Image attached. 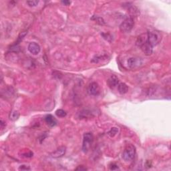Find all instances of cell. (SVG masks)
I'll return each mask as SVG.
<instances>
[{"label": "cell", "instance_id": "1", "mask_svg": "<svg viewBox=\"0 0 171 171\" xmlns=\"http://www.w3.org/2000/svg\"><path fill=\"white\" fill-rule=\"evenodd\" d=\"M136 154V148L132 144H128L122 153V158L126 162H131L134 158Z\"/></svg>", "mask_w": 171, "mask_h": 171}, {"label": "cell", "instance_id": "2", "mask_svg": "<svg viewBox=\"0 0 171 171\" xmlns=\"http://www.w3.org/2000/svg\"><path fill=\"white\" fill-rule=\"evenodd\" d=\"M147 42H149L152 47L159 44L162 38L161 34L156 30L149 31L146 34Z\"/></svg>", "mask_w": 171, "mask_h": 171}, {"label": "cell", "instance_id": "3", "mask_svg": "<svg viewBox=\"0 0 171 171\" xmlns=\"http://www.w3.org/2000/svg\"><path fill=\"white\" fill-rule=\"evenodd\" d=\"M134 26V19L133 16H128L124 19L120 26V29L122 32L129 33Z\"/></svg>", "mask_w": 171, "mask_h": 171}, {"label": "cell", "instance_id": "4", "mask_svg": "<svg viewBox=\"0 0 171 171\" xmlns=\"http://www.w3.org/2000/svg\"><path fill=\"white\" fill-rule=\"evenodd\" d=\"M94 141V136L92 133H87L84 134L82 144V150L83 152H87L88 151L90 147L92 145V142Z\"/></svg>", "mask_w": 171, "mask_h": 171}, {"label": "cell", "instance_id": "5", "mask_svg": "<svg viewBox=\"0 0 171 171\" xmlns=\"http://www.w3.org/2000/svg\"><path fill=\"white\" fill-rule=\"evenodd\" d=\"M142 64V60L141 58L137 57H131L127 60L128 67L130 69H136Z\"/></svg>", "mask_w": 171, "mask_h": 171}, {"label": "cell", "instance_id": "6", "mask_svg": "<svg viewBox=\"0 0 171 171\" xmlns=\"http://www.w3.org/2000/svg\"><path fill=\"white\" fill-rule=\"evenodd\" d=\"M88 92L90 95L92 96H98L100 92V87L98 83L93 82L89 84L88 88Z\"/></svg>", "mask_w": 171, "mask_h": 171}, {"label": "cell", "instance_id": "7", "mask_svg": "<svg viewBox=\"0 0 171 171\" xmlns=\"http://www.w3.org/2000/svg\"><path fill=\"white\" fill-rule=\"evenodd\" d=\"M139 47H141V49L146 56H150L152 53L153 47L147 42V38L146 40Z\"/></svg>", "mask_w": 171, "mask_h": 171}, {"label": "cell", "instance_id": "8", "mask_svg": "<svg viewBox=\"0 0 171 171\" xmlns=\"http://www.w3.org/2000/svg\"><path fill=\"white\" fill-rule=\"evenodd\" d=\"M66 147L62 146H60L59 148H58L54 152H52L51 154V156L53 158H60V157H63L66 154Z\"/></svg>", "mask_w": 171, "mask_h": 171}, {"label": "cell", "instance_id": "9", "mask_svg": "<svg viewBox=\"0 0 171 171\" xmlns=\"http://www.w3.org/2000/svg\"><path fill=\"white\" fill-rule=\"evenodd\" d=\"M118 84H119V80L118 77L115 75H112L110 76L107 80V84L111 89H114L116 88V86H118Z\"/></svg>", "mask_w": 171, "mask_h": 171}, {"label": "cell", "instance_id": "10", "mask_svg": "<svg viewBox=\"0 0 171 171\" xmlns=\"http://www.w3.org/2000/svg\"><path fill=\"white\" fill-rule=\"evenodd\" d=\"M28 50L31 53L37 55L40 52V46L36 42H31L28 45Z\"/></svg>", "mask_w": 171, "mask_h": 171}, {"label": "cell", "instance_id": "11", "mask_svg": "<svg viewBox=\"0 0 171 171\" xmlns=\"http://www.w3.org/2000/svg\"><path fill=\"white\" fill-rule=\"evenodd\" d=\"M45 122L51 127L55 126L57 124V120L52 114H48L45 117Z\"/></svg>", "mask_w": 171, "mask_h": 171}, {"label": "cell", "instance_id": "12", "mask_svg": "<svg viewBox=\"0 0 171 171\" xmlns=\"http://www.w3.org/2000/svg\"><path fill=\"white\" fill-rule=\"evenodd\" d=\"M118 90L120 94H124L127 93L128 91V87L125 83H119L118 85Z\"/></svg>", "mask_w": 171, "mask_h": 171}, {"label": "cell", "instance_id": "13", "mask_svg": "<svg viewBox=\"0 0 171 171\" xmlns=\"http://www.w3.org/2000/svg\"><path fill=\"white\" fill-rule=\"evenodd\" d=\"M19 113L16 110H13L10 113V119L12 121H15L19 118Z\"/></svg>", "mask_w": 171, "mask_h": 171}, {"label": "cell", "instance_id": "14", "mask_svg": "<svg viewBox=\"0 0 171 171\" xmlns=\"http://www.w3.org/2000/svg\"><path fill=\"white\" fill-rule=\"evenodd\" d=\"M92 116V113H90V112L87 111V110H84V111L81 112L80 114V118H90Z\"/></svg>", "mask_w": 171, "mask_h": 171}, {"label": "cell", "instance_id": "15", "mask_svg": "<svg viewBox=\"0 0 171 171\" xmlns=\"http://www.w3.org/2000/svg\"><path fill=\"white\" fill-rule=\"evenodd\" d=\"M56 114L58 117H60V118H64L65 116H66L67 113L66 112V111H64L62 109H58L56 111Z\"/></svg>", "mask_w": 171, "mask_h": 171}, {"label": "cell", "instance_id": "16", "mask_svg": "<svg viewBox=\"0 0 171 171\" xmlns=\"http://www.w3.org/2000/svg\"><path fill=\"white\" fill-rule=\"evenodd\" d=\"M28 34V31H24V32H22L21 34H19V36H18V40H17V42H15V44L14 45H17L18 44H19V42L22 40L23 39H24V37L26 36V34Z\"/></svg>", "mask_w": 171, "mask_h": 171}, {"label": "cell", "instance_id": "17", "mask_svg": "<svg viewBox=\"0 0 171 171\" xmlns=\"http://www.w3.org/2000/svg\"><path fill=\"white\" fill-rule=\"evenodd\" d=\"M118 128L116 127H113L111 129H110V130L108 132V134L109 136H110V137H114V136L118 133Z\"/></svg>", "mask_w": 171, "mask_h": 171}, {"label": "cell", "instance_id": "18", "mask_svg": "<svg viewBox=\"0 0 171 171\" xmlns=\"http://www.w3.org/2000/svg\"><path fill=\"white\" fill-rule=\"evenodd\" d=\"M92 20H94V21H96L98 24L100 25H104V19H102V18H100V17L98 16H93V18H92Z\"/></svg>", "mask_w": 171, "mask_h": 171}, {"label": "cell", "instance_id": "19", "mask_svg": "<svg viewBox=\"0 0 171 171\" xmlns=\"http://www.w3.org/2000/svg\"><path fill=\"white\" fill-rule=\"evenodd\" d=\"M27 4L29 7H36L39 3V1L37 0H33V1H27Z\"/></svg>", "mask_w": 171, "mask_h": 171}, {"label": "cell", "instance_id": "20", "mask_svg": "<svg viewBox=\"0 0 171 171\" xmlns=\"http://www.w3.org/2000/svg\"><path fill=\"white\" fill-rule=\"evenodd\" d=\"M110 169L112 170H114L119 169V168H118V166L116 165H115V164H111V165H110Z\"/></svg>", "mask_w": 171, "mask_h": 171}, {"label": "cell", "instance_id": "21", "mask_svg": "<svg viewBox=\"0 0 171 171\" xmlns=\"http://www.w3.org/2000/svg\"><path fill=\"white\" fill-rule=\"evenodd\" d=\"M19 170H30V168L28 167V166H26V165H22L19 167Z\"/></svg>", "mask_w": 171, "mask_h": 171}, {"label": "cell", "instance_id": "22", "mask_svg": "<svg viewBox=\"0 0 171 171\" xmlns=\"http://www.w3.org/2000/svg\"><path fill=\"white\" fill-rule=\"evenodd\" d=\"M76 170H86L87 168H86L85 167H83V166H80L77 168H76Z\"/></svg>", "mask_w": 171, "mask_h": 171}, {"label": "cell", "instance_id": "23", "mask_svg": "<svg viewBox=\"0 0 171 171\" xmlns=\"http://www.w3.org/2000/svg\"><path fill=\"white\" fill-rule=\"evenodd\" d=\"M24 156L26 157H32L33 156V152H29L28 153H25L24 154Z\"/></svg>", "mask_w": 171, "mask_h": 171}, {"label": "cell", "instance_id": "24", "mask_svg": "<svg viewBox=\"0 0 171 171\" xmlns=\"http://www.w3.org/2000/svg\"><path fill=\"white\" fill-rule=\"evenodd\" d=\"M61 3L64 4L65 5H69L71 3V2H69V1H62Z\"/></svg>", "mask_w": 171, "mask_h": 171}, {"label": "cell", "instance_id": "25", "mask_svg": "<svg viewBox=\"0 0 171 171\" xmlns=\"http://www.w3.org/2000/svg\"><path fill=\"white\" fill-rule=\"evenodd\" d=\"M5 126V122H4L2 120H1V128H2V129H3Z\"/></svg>", "mask_w": 171, "mask_h": 171}]
</instances>
